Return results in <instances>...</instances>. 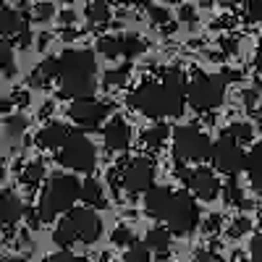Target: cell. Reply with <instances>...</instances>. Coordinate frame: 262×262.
<instances>
[{"instance_id":"28","label":"cell","mask_w":262,"mask_h":262,"mask_svg":"<svg viewBox=\"0 0 262 262\" xmlns=\"http://www.w3.org/2000/svg\"><path fill=\"white\" fill-rule=\"evenodd\" d=\"M0 60H3V74L6 79L13 76V42L3 39V45H0Z\"/></svg>"},{"instance_id":"42","label":"cell","mask_w":262,"mask_h":262,"mask_svg":"<svg viewBox=\"0 0 262 262\" xmlns=\"http://www.w3.org/2000/svg\"><path fill=\"white\" fill-rule=\"evenodd\" d=\"M181 21H196V13H194L191 6H184L181 8Z\"/></svg>"},{"instance_id":"43","label":"cell","mask_w":262,"mask_h":262,"mask_svg":"<svg viewBox=\"0 0 262 262\" xmlns=\"http://www.w3.org/2000/svg\"><path fill=\"white\" fill-rule=\"evenodd\" d=\"M217 228H221V215H212L210 221H207V233H210V231L215 233Z\"/></svg>"},{"instance_id":"21","label":"cell","mask_w":262,"mask_h":262,"mask_svg":"<svg viewBox=\"0 0 262 262\" xmlns=\"http://www.w3.org/2000/svg\"><path fill=\"white\" fill-rule=\"evenodd\" d=\"M170 233H173V231L165 228V226H163V228H152V231L147 233V238H144V244H147L152 252H160V254H163V252H168V247H170Z\"/></svg>"},{"instance_id":"39","label":"cell","mask_w":262,"mask_h":262,"mask_svg":"<svg viewBox=\"0 0 262 262\" xmlns=\"http://www.w3.org/2000/svg\"><path fill=\"white\" fill-rule=\"evenodd\" d=\"M249 252H252V259H254V262H262V231L252 238V247H249Z\"/></svg>"},{"instance_id":"10","label":"cell","mask_w":262,"mask_h":262,"mask_svg":"<svg viewBox=\"0 0 262 262\" xmlns=\"http://www.w3.org/2000/svg\"><path fill=\"white\" fill-rule=\"evenodd\" d=\"M121 181L128 191H147L155 181V163L149 158H134L128 163H121Z\"/></svg>"},{"instance_id":"8","label":"cell","mask_w":262,"mask_h":262,"mask_svg":"<svg viewBox=\"0 0 262 262\" xmlns=\"http://www.w3.org/2000/svg\"><path fill=\"white\" fill-rule=\"evenodd\" d=\"M55 160L60 165H66V168H71V170L90 173L97 165V152H95V144L86 139L84 134H71L69 142L58 149Z\"/></svg>"},{"instance_id":"51","label":"cell","mask_w":262,"mask_h":262,"mask_svg":"<svg viewBox=\"0 0 262 262\" xmlns=\"http://www.w3.org/2000/svg\"><path fill=\"white\" fill-rule=\"evenodd\" d=\"M202 3H212V0H202Z\"/></svg>"},{"instance_id":"44","label":"cell","mask_w":262,"mask_h":262,"mask_svg":"<svg viewBox=\"0 0 262 262\" xmlns=\"http://www.w3.org/2000/svg\"><path fill=\"white\" fill-rule=\"evenodd\" d=\"M223 79H226V81H238V79H242V71H226Z\"/></svg>"},{"instance_id":"18","label":"cell","mask_w":262,"mask_h":262,"mask_svg":"<svg viewBox=\"0 0 262 262\" xmlns=\"http://www.w3.org/2000/svg\"><path fill=\"white\" fill-rule=\"evenodd\" d=\"M249 173V181H252V189L257 194H262V144H254L252 152H247V168Z\"/></svg>"},{"instance_id":"52","label":"cell","mask_w":262,"mask_h":262,"mask_svg":"<svg viewBox=\"0 0 262 262\" xmlns=\"http://www.w3.org/2000/svg\"><path fill=\"white\" fill-rule=\"evenodd\" d=\"M170 3H179V0H170Z\"/></svg>"},{"instance_id":"23","label":"cell","mask_w":262,"mask_h":262,"mask_svg":"<svg viewBox=\"0 0 262 262\" xmlns=\"http://www.w3.org/2000/svg\"><path fill=\"white\" fill-rule=\"evenodd\" d=\"M86 18L92 24H107L111 21V6H107V0H92L90 8H86Z\"/></svg>"},{"instance_id":"11","label":"cell","mask_w":262,"mask_h":262,"mask_svg":"<svg viewBox=\"0 0 262 262\" xmlns=\"http://www.w3.org/2000/svg\"><path fill=\"white\" fill-rule=\"evenodd\" d=\"M107 116H111V105L97 102V100H74L69 107V118L84 131L97 128Z\"/></svg>"},{"instance_id":"9","label":"cell","mask_w":262,"mask_h":262,"mask_svg":"<svg viewBox=\"0 0 262 262\" xmlns=\"http://www.w3.org/2000/svg\"><path fill=\"white\" fill-rule=\"evenodd\" d=\"M212 163L226 176H236V173H242L247 168V152L238 147L236 139L223 134V139H217L212 144Z\"/></svg>"},{"instance_id":"12","label":"cell","mask_w":262,"mask_h":262,"mask_svg":"<svg viewBox=\"0 0 262 262\" xmlns=\"http://www.w3.org/2000/svg\"><path fill=\"white\" fill-rule=\"evenodd\" d=\"M181 179L189 186V191H194L200 200L210 202L221 194V181L215 179V173L210 168H196V170H181Z\"/></svg>"},{"instance_id":"5","label":"cell","mask_w":262,"mask_h":262,"mask_svg":"<svg viewBox=\"0 0 262 262\" xmlns=\"http://www.w3.org/2000/svg\"><path fill=\"white\" fill-rule=\"evenodd\" d=\"M226 97V79L215 74H194L186 86V100L194 111L210 113L223 105Z\"/></svg>"},{"instance_id":"38","label":"cell","mask_w":262,"mask_h":262,"mask_svg":"<svg viewBox=\"0 0 262 262\" xmlns=\"http://www.w3.org/2000/svg\"><path fill=\"white\" fill-rule=\"evenodd\" d=\"M147 11H149V18L155 21V24H168V11H165V8H160V6H149Z\"/></svg>"},{"instance_id":"32","label":"cell","mask_w":262,"mask_h":262,"mask_svg":"<svg viewBox=\"0 0 262 262\" xmlns=\"http://www.w3.org/2000/svg\"><path fill=\"white\" fill-rule=\"evenodd\" d=\"M128 81V69L123 66V69H118V71H107L105 74V86H123Z\"/></svg>"},{"instance_id":"20","label":"cell","mask_w":262,"mask_h":262,"mask_svg":"<svg viewBox=\"0 0 262 262\" xmlns=\"http://www.w3.org/2000/svg\"><path fill=\"white\" fill-rule=\"evenodd\" d=\"M81 202L95 205V207H102V205H105V194H102L100 181H95V179L81 181Z\"/></svg>"},{"instance_id":"22","label":"cell","mask_w":262,"mask_h":262,"mask_svg":"<svg viewBox=\"0 0 262 262\" xmlns=\"http://www.w3.org/2000/svg\"><path fill=\"white\" fill-rule=\"evenodd\" d=\"M168 126L165 123H158V126H152V128H147L144 134H142V142H144V147H149V149H160L165 142H168Z\"/></svg>"},{"instance_id":"45","label":"cell","mask_w":262,"mask_h":262,"mask_svg":"<svg viewBox=\"0 0 262 262\" xmlns=\"http://www.w3.org/2000/svg\"><path fill=\"white\" fill-rule=\"evenodd\" d=\"M254 66H257V71L262 74V42H259V48H257V58H254Z\"/></svg>"},{"instance_id":"35","label":"cell","mask_w":262,"mask_h":262,"mask_svg":"<svg viewBox=\"0 0 262 262\" xmlns=\"http://www.w3.org/2000/svg\"><path fill=\"white\" fill-rule=\"evenodd\" d=\"M244 18L247 21H262V0H249Z\"/></svg>"},{"instance_id":"27","label":"cell","mask_w":262,"mask_h":262,"mask_svg":"<svg viewBox=\"0 0 262 262\" xmlns=\"http://www.w3.org/2000/svg\"><path fill=\"white\" fill-rule=\"evenodd\" d=\"M121 50H123V58H134L144 50V42L134 34H121Z\"/></svg>"},{"instance_id":"14","label":"cell","mask_w":262,"mask_h":262,"mask_svg":"<svg viewBox=\"0 0 262 262\" xmlns=\"http://www.w3.org/2000/svg\"><path fill=\"white\" fill-rule=\"evenodd\" d=\"M102 139H105V147L107 149H113V152H121L131 144V128L126 121L121 118H113L111 123H107L102 128Z\"/></svg>"},{"instance_id":"7","label":"cell","mask_w":262,"mask_h":262,"mask_svg":"<svg viewBox=\"0 0 262 262\" xmlns=\"http://www.w3.org/2000/svg\"><path fill=\"white\" fill-rule=\"evenodd\" d=\"M173 158L179 165L184 163H202L212 158V144L205 131L196 126H179L173 131Z\"/></svg>"},{"instance_id":"26","label":"cell","mask_w":262,"mask_h":262,"mask_svg":"<svg viewBox=\"0 0 262 262\" xmlns=\"http://www.w3.org/2000/svg\"><path fill=\"white\" fill-rule=\"evenodd\" d=\"M97 53H102L105 58H121V37H100L97 42Z\"/></svg>"},{"instance_id":"25","label":"cell","mask_w":262,"mask_h":262,"mask_svg":"<svg viewBox=\"0 0 262 262\" xmlns=\"http://www.w3.org/2000/svg\"><path fill=\"white\" fill-rule=\"evenodd\" d=\"M223 196L228 205H236V207H247V200H244V191L238 186V181L231 176V181H226V189H223Z\"/></svg>"},{"instance_id":"31","label":"cell","mask_w":262,"mask_h":262,"mask_svg":"<svg viewBox=\"0 0 262 262\" xmlns=\"http://www.w3.org/2000/svg\"><path fill=\"white\" fill-rule=\"evenodd\" d=\"M27 118L24 116H8L6 118V131H8V137H21L27 131Z\"/></svg>"},{"instance_id":"4","label":"cell","mask_w":262,"mask_h":262,"mask_svg":"<svg viewBox=\"0 0 262 262\" xmlns=\"http://www.w3.org/2000/svg\"><path fill=\"white\" fill-rule=\"evenodd\" d=\"M76 200H81V181L71 173H55L48 181V189L39 196V205H37L42 223H50L60 212L74 210Z\"/></svg>"},{"instance_id":"17","label":"cell","mask_w":262,"mask_h":262,"mask_svg":"<svg viewBox=\"0 0 262 262\" xmlns=\"http://www.w3.org/2000/svg\"><path fill=\"white\" fill-rule=\"evenodd\" d=\"M170 196H173V191L165 189V186H152V189H147V191H144V210H147L152 217H158V221H160V215H163V210L168 207Z\"/></svg>"},{"instance_id":"48","label":"cell","mask_w":262,"mask_h":262,"mask_svg":"<svg viewBox=\"0 0 262 262\" xmlns=\"http://www.w3.org/2000/svg\"><path fill=\"white\" fill-rule=\"evenodd\" d=\"M48 42H50V37L45 34V37H39V42H37V45H39V48H45V45H48Z\"/></svg>"},{"instance_id":"1","label":"cell","mask_w":262,"mask_h":262,"mask_svg":"<svg viewBox=\"0 0 262 262\" xmlns=\"http://www.w3.org/2000/svg\"><path fill=\"white\" fill-rule=\"evenodd\" d=\"M186 79L179 69L163 74L160 81H144L131 95V105L149 118H176L186 105Z\"/></svg>"},{"instance_id":"49","label":"cell","mask_w":262,"mask_h":262,"mask_svg":"<svg viewBox=\"0 0 262 262\" xmlns=\"http://www.w3.org/2000/svg\"><path fill=\"white\" fill-rule=\"evenodd\" d=\"M121 3H128V6H137V3H144V0H121Z\"/></svg>"},{"instance_id":"24","label":"cell","mask_w":262,"mask_h":262,"mask_svg":"<svg viewBox=\"0 0 262 262\" xmlns=\"http://www.w3.org/2000/svg\"><path fill=\"white\" fill-rule=\"evenodd\" d=\"M42 176H45V165H42L39 160H34L24 168V173H21V184H24L27 189H34V186H39Z\"/></svg>"},{"instance_id":"16","label":"cell","mask_w":262,"mask_h":262,"mask_svg":"<svg viewBox=\"0 0 262 262\" xmlns=\"http://www.w3.org/2000/svg\"><path fill=\"white\" fill-rule=\"evenodd\" d=\"M69 137H71L69 126L50 123V126H45L37 134V147H42V149H60L66 142H69Z\"/></svg>"},{"instance_id":"36","label":"cell","mask_w":262,"mask_h":262,"mask_svg":"<svg viewBox=\"0 0 262 262\" xmlns=\"http://www.w3.org/2000/svg\"><path fill=\"white\" fill-rule=\"evenodd\" d=\"M53 11H55L53 3H37L32 16H34V21H48V18H53Z\"/></svg>"},{"instance_id":"53","label":"cell","mask_w":262,"mask_h":262,"mask_svg":"<svg viewBox=\"0 0 262 262\" xmlns=\"http://www.w3.org/2000/svg\"><path fill=\"white\" fill-rule=\"evenodd\" d=\"M252 262H254V259H252Z\"/></svg>"},{"instance_id":"47","label":"cell","mask_w":262,"mask_h":262,"mask_svg":"<svg viewBox=\"0 0 262 262\" xmlns=\"http://www.w3.org/2000/svg\"><path fill=\"white\" fill-rule=\"evenodd\" d=\"M244 97H247V105H249V107H252V105L257 102V92H247Z\"/></svg>"},{"instance_id":"34","label":"cell","mask_w":262,"mask_h":262,"mask_svg":"<svg viewBox=\"0 0 262 262\" xmlns=\"http://www.w3.org/2000/svg\"><path fill=\"white\" fill-rule=\"evenodd\" d=\"M249 228H252V223L247 221V217H236V221L231 223V228H228V236L231 238H238V236H244Z\"/></svg>"},{"instance_id":"37","label":"cell","mask_w":262,"mask_h":262,"mask_svg":"<svg viewBox=\"0 0 262 262\" xmlns=\"http://www.w3.org/2000/svg\"><path fill=\"white\" fill-rule=\"evenodd\" d=\"M42 262H86V259H84V257H76V254H71V252H66V249H60V252H55L53 257L42 259Z\"/></svg>"},{"instance_id":"46","label":"cell","mask_w":262,"mask_h":262,"mask_svg":"<svg viewBox=\"0 0 262 262\" xmlns=\"http://www.w3.org/2000/svg\"><path fill=\"white\" fill-rule=\"evenodd\" d=\"M50 113H53V102H48V105H42V107H39V116H42V118H48Z\"/></svg>"},{"instance_id":"13","label":"cell","mask_w":262,"mask_h":262,"mask_svg":"<svg viewBox=\"0 0 262 262\" xmlns=\"http://www.w3.org/2000/svg\"><path fill=\"white\" fill-rule=\"evenodd\" d=\"M0 29H3L8 42H16V45H21V48H27L32 42L27 18L21 16L18 11H13V8H6L3 13H0Z\"/></svg>"},{"instance_id":"2","label":"cell","mask_w":262,"mask_h":262,"mask_svg":"<svg viewBox=\"0 0 262 262\" xmlns=\"http://www.w3.org/2000/svg\"><path fill=\"white\" fill-rule=\"evenodd\" d=\"M97 60L90 50H66L60 55V95L71 100H92L97 92Z\"/></svg>"},{"instance_id":"19","label":"cell","mask_w":262,"mask_h":262,"mask_svg":"<svg viewBox=\"0 0 262 262\" xmlns=\"http://www.w3.org/2000/svg\"><path fill=\"white\" fill-rule=\"evenodd\" d=\"M58 74H60V58H45L32 71V84L34 86H45L50 79H58Z\"/></svg>"},{"instance_id":"3","label":"cell","mask_w":262,"mask_h":262,"mask_svg":"<svg viewBox=\"0 0 262 262\" xmlns=\"http://www.w3.org/2000/svg\"><path fill=\"white\" fill-rule=\"evenodd\" d=\"M102 236V223L100 215L90 207H74L69 210V215L55 226L53 231V242L66 249L71 247L74 242H84V244H95L97 238Z\"/></svg>"},{"instance_id":"33","label":"cell","mask_w":262,"mask_h":262,"mask_svg":"<svg viewBox=\"0 0 262 262\" xmlns=\"http://www.w3.org/2000/svg\"><path fill=\"white\" fill-rule=\"evenodd\" d=\"M113 244H118V247H131V244H137V242H134V233H131L126 226H118V228L113 231Z\"/></svg>"},{"instance_id":"6","label":"cell","mask_w":262,"mask_h":262,"mask_svg":"<svg viewBox=\"0 0 262 262\" xmlns=\"http://www.w3.org/2000/svg\"><path fill=\"white\" fill-rule=\"evenodd\" d=\"M160 223H165V228H170L179 236L191 233L200 226V207H196L194 196L189 191H173L168 207L160 215Z\"/></svg>"},{"instance_id":"29","label":"cell","mask_w":262,"mask_h":262,"mask_svg":"<svg viewBox=\"0 0 262 262\" xmlns=\"http://www.w3.org/2000/svg\"><path fill=\"white\" fill-rule=\"evenodd\" d=\"M226 137H231L236 142H252V126L249 123H231L226 128Z\"/></svg>"},{"instance_id":"50","label":"cell","mask_w":262,"mask_h":262,"mask_svg":"<svg viewBox=\"0 0 262 262\" xmlns=\"http://www.w3.org/2000/svg\"><path fill=\"white\" fill-rule=\"evenodd\" d=\"M221 3H244V0H221ZM249 3V0H247Z\"/></svg>"},{"instance_id":"15","label":"cell","mask_w":262,"mask_h":262,"mask_svg":"<svg viewBox=\"0 0 262 262\" xmlns=\"http://www.w3.org/2000/svg\"><path fill=\"white\" fill-rule=\"evenodd\" d=\"M21 212H24V207H21V202L16 200L13 191H3V194H0V221H3L6 236H11L13 226L21 221Z\"/></svg>"},{"instance_id":"41","label":"cell","mask_w":262,"mask_h":262,"mask_svg":"<svg viewBox=\"0 0 262 262\" xmlns=\"http://www.w3.org/2000/svg\"><path fill=\"white\" fill-rule=\"evenodd\" d=\"M13 102L21 105V107L29 105V92H13Z\"/></svg>"},{"instance_id":"40","label":"cell","mask_w":262,"mask_h":262,"mask_svg":"<svg viewBox=\"0 0 262 262\" xmlns=\"http://www.w3.org/2000/svg\"><path fill=\"white\" fill-rule=\"evenodd\" d=\"M196 262H223V259L217 257L215 252H202L200 257H196Z\"/></svg>"},{"instance_id":"30","label":"cell","mask_w":262,"mask_h":262,"mask_svg":"<svg viewBox=\"0 0 262 262\" xmlns=\"http://www.w3.org/2000/svg\"><path fill=\"white\" fill-rule=\"evenodd\" d=\"M149 252L147 244H131L126 249V262H149Z\"/></svg>"}]
</instances>
